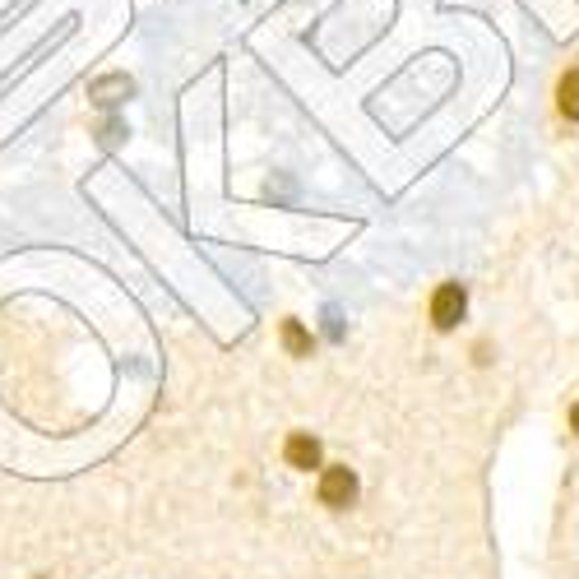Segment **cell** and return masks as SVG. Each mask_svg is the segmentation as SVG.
<instances>
[{
  "label": "cell",
  "instance_id": "277c9868",
  "mask_svg": "<svg viewBox=\"0 0 579 579\" xmlns=\"http://www.w3.org/2000/svg\"><path fill=\"white\" fill-rule=\"evenodd\" d=\"M283 348H288L292 357H311V348H315L311 329H306L302 320H283Z\"/></svg>",
  "mask_w": 579,
  "mask_h": 579
},
{
  "label": "cell",
  "instance_id": "6da1fadb",
  "mask_svg": "<svg viewBox=\"0 0 579 579\" xmlns=\"http://www.w3.org/2000/svg\"><path fill=\"white\" fill-rule=\"evenodd\" d=\"M468 311V292L459 288V283H441L436 288V297H431V325L436 329H454L459 320H464Z\"/></svg>",
  "mask_w": 579,
  "mask_h": 579
},
{
  "label": "cell",
  "instance_id": "3957f363",
  "mask_svg": "<svg viewBox=\"0 0 579 579\" xmlns=\"http://www.w3.org/2000/svg\"><path fill=\"white\" fill-rule=\"evenodd\" d=\"M283 454H288V464H292V468H302V473L320 468V441H315L311 431H292L288 445H283Z\"/></svg>",
  "mask_w": 579,
  "mask_h": 579
},
{
  "label": "cell",
  "instance_id": "8992f818",
  "mask_svg": "<svg viewBox=\"0 0 579 579\" xmlns=\"http://www.w3.org/2000/svg\"><path fill=\"white\" fill-rule=\"evenodd\" d=\"M112 93H130V84H126V79H107V84H102V89H98V102H102V107H112Z\"/></svg>",
  "mask_w": 579,
  "mask_h": 579
},
{
  "label": "cell",
  "instance_id": "52a82bcc",
  "mask_svg": "<svg viewBox=\"0 0 579 579\" xmlns=\"http://www.w3.org/2000/svg\"><path fill=\"white\" fill-rule=\"evenodd\" d=\"M325 334H329V339H334V343L343 339V315L334 311V306H329V311H325Z\"/></svg>",
  "mask_w": 579,
  "mask_h": 579
},
{
  "label": "cell",
  "instance_id": "7a4b0ae2",
  "mask_svg": "<svg viewBox=\"0 0 579 579\" xmlns=\"http://www.w3.org/2000/svg\"><path fill=\"white\" fill-rule=\"evenodd\" d=\"M320 501L329 510H348L357 501V473L353 468H325V478H320Z\"/></svg>",
  "mask_w": 579,
  "mask_h": 579
},
{
  "label": "cell",
  "instance_id": "5b68a950",
  "mask_svg": "<svg viewBox=\"0 0 579 579\" xmlns=\"http://www.w3.org/2000/svg\"><path fill=\"white\" fill-rule=\"evenodd\" d=\"M556 107H561V116L579 121V70H570V75L561 79V89H556Z\"/></svg>",
  "mask_w": 579,
  "mask_h": 579
},
{
  "label": "cell",
  "instance_id": "ba28073f",
  "mask_svg": "<svg viewBox=\"0 0 579 579\" xmlns=\"http://www.w3.org/2000/svg\"><path fill=\"white\" fill-rule=\"evenodd\" d=\"M570 427L579 431V403H575V408H570Z\"/></svg>",
  "mask_w": 579,
  "mask_h": 579
}]
</instances>
